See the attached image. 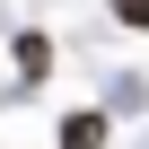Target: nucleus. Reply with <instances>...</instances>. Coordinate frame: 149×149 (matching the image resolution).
Wrapping results in <instances>:
<instances>
[{"label": "nucleus", "mask_w": 149, "mask_h": 149, "mask_svg": "<svg viewBox=\"0 0 149 149\" xmlns=\"http://www.w3.org/2000/svg\"><path fill=\"white\" fill-rule=\"evenodd\" d=\"M114 18H123V26H140V35H149V0H114Z\"/></svg>", "instance_id": "obj_2"}, {"label": "nucleus", "mask_w": 149, "mask_h": 149, "mask_svg": "<svg viewBox=\"0 0 149 149\" xmlns=\"http://www.w3.org/2000/svg\"><path fill=\"white\" fill-rule=\"evenodd\" d=\"M61 149H105V114H61Z\"/></svg>", "instance_id": "obj_1"}]
</instances>
